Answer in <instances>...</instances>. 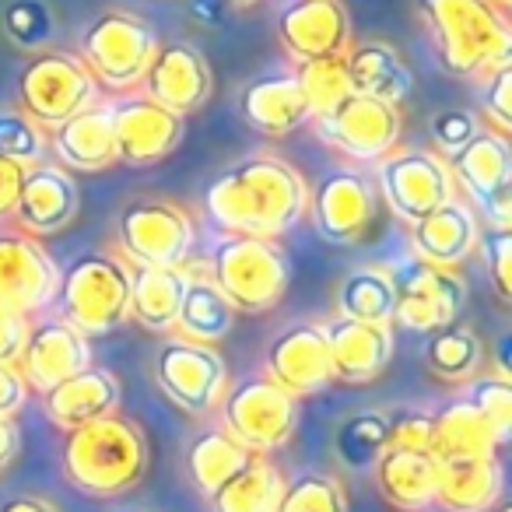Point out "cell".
<instances>
[{"instance_id": "cell-1", "label": "cell", "mask_w": 512, "mask_h": 512, "mask_svg": "<svg viewBox=\"0 0 512 512\" xmlns=\"http://www.w3.org/2000/svg\"><path fill=\"white\" fill-rule=\"evenodd\" d=\"M309 207V183L278 155H246L221 169L204 190V211L221 232L278 239Z\"/></svg>"}, {"instance_id": "cell-2", "label": "cell", "mask_w": 512, "mask_h": 512, "mask_svg": "<svg viewBox=\"0 0 512 512\" xmlns=\"http://www.w3.org/2000/svg\"><path fill=\"white\" fill-rule=\"evenodd\" d=\"M442 71L484 81L512 64L509 15L491 0H414Z\"/></svg>"}, {"instance_id": "cell-3", "label": "cell", "mask_w": 512, "mask_h": 512, "mask_svg": "<svg viewBox=\"0 0 512 512\" xmlns=\"http://www.w3.org/2000/svg\"><path fill=\"white\" fill-rule=\"evenodd\" d=\"M64 474L78 491L95 498H113L141 484L148 474V439L123 414H106L99 421H88L71 428L64 439Z\"/></svg>"}, {"instance_id": "cell-4", "label": "cell", "mask_w": 512, "mask_h": 512, "mask_svg": "<svg viewBox=\"0 0 512 512\" xmlns=\"http://www.w3.org/2000/svg\"><path fill=\"white\" fill-rule=\"evenodd\" d=\"M50 309L88 341L109 337L130 320V264L106 249L74 256L60 271Z\"/></svg>"}, {"instance_id": "cell-5", "label": "cell", "mask_w": 512, "mask_h": 512, "mask_svg": "<svg viewBox=\"0 0 512 512\" xmlns=\"http://www.w3.org/2000/svg\"><path fill=\"white\" fill-rule=\"evenodd\" d=\"M207 278L235 313H271L285 299L292 264L278 239L225 232L207 256Z\"/></svg>"}, {"instance_id": "cell-6", "label": "cell", "mask_w": 512, "mask_h": 512, "mask_svg": "<svg viewBox=\"0 0 512 512\" xmlns=\"http://www.w3.org/2000/svg\"><path fill=\"white\" fill-rule=\"evenodd\" d=\"M155 50L158 39L144 18L130 15V11H102L85 25L74 57L81 60V67L92 74L99 88L127 95L141 88Z\"/></svg>"}, {"instance_id": "cell-7", "label": "cell", "mask_w": 512, "mask_h": 512, "mask_svg": "<svg viewBox=\"0 0 512 512\" xmlns=\"http://www.w3.org/2000/svg\"><path fill=\"white\" fill-rule=\"evenodd\" d=\"M99 99V85L74 53L39 50L18 74V109L36 127L53 130Z\"/></svg>"}, {"instance_id": "cell-8", "label": "cell", "mask_w": 512, "mask_h": 512, "mask_svg": "<svg viewBox=\"0 0 512 512\" xmlns=\"http://www.w3.org/2000/svg\"><path fill=\"white\" fill-rule=\"evenodd\" d=\"M221 428L249 453L264 456L281 449L295 435L299 404L267 376L239 379L232 390L221 393Z\"/></svg>"}, {"instance_id": "cell-9", "label": "cell", "mask_w": 512, "mask_h": 512, "mask_svg": "<svg viewBox=\"0 0 512 512\" xmlns=\"http://www.w3.org/2000/svg\"><path fill=\"white\" fill-rule=\"evenodd\" d=\"M116 235L130 267H186L197 242L190 214L162 197L130 200L120 211Z\"/></svg>"}, {"instance_id": "cell-10", "label": "cell", "mask_w": 512, "mask_h": 512, "mask_svg": "<svg viewBox=\"0 0 512 512\" xmlns=\"http://www.w3.org/2000/svg\"><path fill=\"white\" fill-rule=\"evenodd\" d=\"M393 281V330L404 334H435L460 316L467 285L456 271L421 264L404 256L390 267Z\"/></svg>"}, {"instance_id": "cell-11", "label": "cell", "mask_w": 512, "mask_h": 512, "mask_svg": "<svg viewBox=\"0 0 512 512\" xmlns=\"http://www.w3.org/2000/svg\"><path fill=\"white\" fill-rule=\"evenodd\" d=\"M376 193L386 200L393 218L407 228L442 207L456 193L446 158L421 148H397L376 162Z\"/></svg>"}, {"instance_id": "cell-12", "label": "cell", "mask_w": 512, "mask_h": 512, "mask_svg": "<svg viewBox=\"0 0 512 512\" xmlns=\"http://www.w3.org/2000/svg\"><path fill=\"white\" fill-rule=\"evenodd\" d=\"M313 123H316V137L355 165H376L379 158L397 151L400 134H404L400 106H390V102H379L355 92L344 102H337L330 113L316 116Z\"/></svg>"}, {"instance_id": "cell-13", "label": "cell", "mask_w": 512, "mask_h": 512, "mask_svg": "<svg viewBox=\"0 0 512 512\" xmlns=\"http://www.w3.org/2000/svg\"><path fill=\"white\" fill-rule=\"evenodd\" d=\"M155 383L186 414H207L228 390V369L214 344H197L176 334L158 348Z\"/></svg>"}, {"instance_id": "cell-14", "label": "cell", "mask_w": 512, "mask_h": 512, "mask_svg": "<svg viewBox=\"0 0 512 512\" xmlns=\"http://www.w3.org/2000/svg\"><path fill=\"white\" fill-rule=\"evenodd\" d=\"M309 214L316 232L334 246H351L365 239L379 211V193L372 179L355 165H337L323 172L316 190H309Z\"/></svg>"}, {"instance_id": "cell-15", "label": "cell", "mask_w": 512, "mask_h": 512, "mask_svg": "<svg viewBox=\"0 0 512 512\" xmlns=\"http://www.w3.org/2000/svg\"><path fill=\"white\" fill-rule=\"evenodd\" d=\"M113 109L116 162L130 169H148L169 158L183 141V116L169 113L141 92H127L109 99Z\"/></svg>"}, {"instance_id": "cell-16", "label": "cell", "mask_w": 512, "mask_h": 512, "mask_svg": "<svg viewBox=\"0 0 512 512\" xmlns=\"http://www.w3.org/2000/svg\"><path fill=\"white\" fill-rule=\"evenodd\" d=\"M60 267L43 242L18 228H0V306L22 316H39L57 295Z\"/></svg>"}, {"instance_id": "cell-17", "label": "cell", "mask_w": 512, "mask_h": 512, "mask_svg": "<svg viewBox=\"0 0 512 512\" xmlns=\"http://www.w3.org/2000/svg\"><path fill=\"white\" fill-rule=\"evenodd\" d=\"M278 43L295 64L341 57L351 46V18L344 0H288L278 11Z\"/></svg>"}, {"instance_id": "cell-18", "label": "cell", "mask_w": 512, "mask_h": 512, "mask_svg": "<svg viewBox=\"0 0 512 512\" xmlns=\"http://www.w3.org/2000/svg\"><path fill=\"white\" fill-rule=\"evenodd\" d=\"M141 95L176 116H190L211 99V64L186 39L162 43L141 81Z\"/></svg>"}, {"instance_id": "cell-19", "label": "cell", "mask_w": 512, "mask_h": 512, "mask_svg": "<svg viewBox=\"0 0 512 512\" xmlns=\"http://www.w3.org/2000/svg\"><path fill=\"white\" fill-rule=\"evenodd\" d=\"M92 365V341L64 323L60 316H32L29 334H25L18 372L29 383V390L46 393L60 379Z\"/></svg>"}, {"instance_id": "cell-20", "label": "cell", "mask_w": 512, "mask_h": 512, "mask_svg": "<svg viewBox=\"0 0 512 512\" xmlns=\"http://www.w3.org/2000/svg\"><path fill=\"white\" fill-rule=\"evenodd\" d=\"M264 376L278 383L295 400L306 393H320L334 383V369H330V351L327 337H323L320 323H292L285 327L264 355Z\"/></svg>"}, {"instance_id": "cell-21", "label": "cell", "mask_w": 512, "mask_h": 512, "mask_svg": "<svg viewBox=\"0 0 512 512\" xmlns=\"http://www.w3.org/2000/svg\"><path fill=\"white\" fill-rule=\"evenodd\" d=\"M78 207L81 193L71 172L57 162H39L25 169L11 221H18V232L43 239V235H53L71 225L78 218Z\"/></svg>"}, {"instance_id": "cell-22", "label": "cell", "mask_w": 512, "mask_h": 512, "mask_svg": "<svg viewBox=\"0 0 512 512\" xmlns=\"http://www.w3.org/2000/svg\"><path fill=\"white\" fill-rule=\"evenodd\" d=\"M477 239H481V218L460 193H453L428 218L411 225V256L421 264L456 271L477 253Z\"/></svg>"}, {"instance_id": "cell-23", "label": "cell", "mask_w": 512, "mask_h": 512, "mask_svg": "<svg viewBox=\"0 0 512 512\" xmlns=\"http://www.w3.org/2000/svg\"><path fill=\"white\" fill-rule=\"evenodd\" d=\"M323 337H327L330 351V369L334 379L344 383H372L376 376H383V369L393 358V327L386 323H365V320H348V316H334V320L320 323Z\"/></svg>"}, {"instance_id": "cell-24", "label": "cell", "mask_w": 512, "mask_h": 512, "mask_svg": "<svg viewBox=\"0 0 512 512\" xmlns=\"http://www.w3.org/2000/svg\"><path fill=\"white\" fill-rule=\"evenodd\" d=\"M239 113L256 134L264 137H288L313 120L299 78H295V67L249 78L239 92Z\"/></svg>"}, {"instance_id": "cell-25", "label": "cell", "mask_w": 512, "mask_h": 512, "mask_svg": "<svg viewBox=\"0 0 512 512\" xmlns=\"http://www.w3.org/2000/svg\"><path fill=\"white\" fill-rule=\"evenodd\" d=\"M46 144H50L57 165L67 172H102L116 165V141H113V109L109 102L95 99L71 120L60 127L46 130Z\"/></svg>"}, {"instance_id": "cell-26", "label": "cell", "mask_w": 512, "mask_h": 512, "mask_svg": "<svg viewBox=\"0 0 512 512\" xmlns=\"http://www.w3.org/2000/svg\"><path fill=\"white\" fill-rule=\"evenodd\" d=\"M449 176H453L460 197L474 211H481L491 197L512 190V148L509 137L481 127L477 137L453 158H446Z\"/></svg>"}, {"instance_id": "cell-27", "label": "cell", "mask_w": 512, "mask_h": 512, "mask_svg": "<svg viewBox=\"0 0 512 512\" xmlns=\"http://www.w3.org/2000/svg\"><path fill=\"white\" fill-rule=\"evenodd\" d=\"M120 400H123L120 379L95 362L88 369L74 372V376L60 379L57 386H50L43 393V407L50 414V421L67 428V432L88 425V421L106 418V414H116L120 411Z\"/></svg>"}, {"instance_id": "cell-28", "label": "cell", "mask_w": 512, "mask_h": 512, "mask_svg": "<svg viewBox=\"0 0 512 512\" xmlns=\"http://www.w3.org/2000/svg\"><path fill=\"white\" fill-rule=\"evenodd\" d=\"M435 502L449 512H488L502 495V467L495 456H435Z\"/></svg>"}, {"instance_id": "cell-29", "label": "cell", "mask_w": 512, "mask_h": 512, "mask_svg": "<svg viewBox=\"0 0 512 512\" xmlns=\"http://www.w3.org/2000/svg\"><path fill=\"white\" fill-rule=\"evenodd\" d=\"M376 488L393 509L400 512H425L435 505V477H439V460L435 453H418V449H393L386 446L383 456L372 467Z\"/></svg>"}, {"instance_id": "cell-30", "label": "cell", "mask_w": 512, "mask_h": 512, "mask_svg": "<svg viewBox=\"0 0 512 512\" xmlns=\"http://www.w3.org/2000/svg\"><path fill=\"white\" fill-rule=\"evenodd\" d=\"M344 64H348V81L355 95H369V99L400 106L414 88V74L407 60L383 39L351 43L344 50Z\"/></svg>"}, {"instance_id": "cell-31", "label": "cell", "mask_w": 512, "mask_h": 512, "mask_svg": "<svg viewBox=\"0 0 512 512\" xmlns=\"http://www.w3.org/2000/svg\"><path fill=\"white\" fill-rule=\"evenodd\" d=\"M186 285V267H130V316L151 334H172Z\"/></svg>"}, {"instance_id": "cell-32", "label": "cell", "mask_w": 512, "mask_h": 512, "mask_svg": "<svg viewBox=\"0 0 512 512\" xmlns=\"http://www.w3.org/2000/svg\"><path fill=\"white\" fill-rule=\"evenodd\" d=\"M435 421V456H495L498 453V435L488 425L481 411L470 404L467 397L449 400L442 411L432 414Z\"/></svg>"}, {"instance_id": "cell-33", "label": "cell", "mask_w": 512, "mask_h": 512, "mask_svg": "<svg viewBox=\"0 0 512 512\" xmlns=\"http://www.w3.org/2000/svg\"><path fill=\"white\" fill-rule=\"evenodd\" d=\"M285 477L264 456H249V463L232 474L218 491H211V512H278Z\"/></svg>"}, {"instance_id": "cell-34", "label": "cell", "mask_w": 512, "mask_h": 512, "mask_svg": "<svg viewBox=\"0 0 512 512\" xmlns=\"http://www.w3.org/2000/svg\"><path fill=\"white\" fill-rule=\"evenodd\" d=\"M235 323V309L228 306L225 295L214 288L211 278H193L186 285L183 306H179L176 316V330L179 337L197 344H218L225 334H232Z\"/></svg>"}, {"instance_id": "cell-35", "label": "cell", "mask_w": 512, "mask_h": 512, "mask_svg": "<svg viewBox=\"0 0 512 512\" xmlns=\"http://www.w3.org/2000/svg\"><path fill=\"white\" fill-rule=\"evenodd\" d=\"M249 456H256V453L242 449L225 428H207V432H200L197 439L190 442V449H186V470H190V481L197 484V491L211 495L228 477L246 467Z\"/></svg>"}, {"instance_id": "cell-36", "label": "cell", "mask_w": 512, "mask_h": 512, "mask_svg": "<svg viewBox=\"0 0 512 512\" xmlns=\"http://www.w3.org/2000/svg\"><path fill=\"white\" fill-rule=\"evenodd\" d=\"M337 316L393 327V281L383 267H355L337 288Z\"/></svg>"}, {"instance_id": "cell-37", "label": "cell", "mask_w": 512, "mask_h": 512, "mask_svg": "<svg viewBox=\"0 0 512 512\" xmlns=\"http://www.w3.org/2000/svg\"><path fill=\"white\" fill-rule=\"evenodd\" d=\"M481 362H484L481 337L470 327H463V323H449V327L435 330L428 337L425 365L428 372H435L446 383H467V379H474L481 372Z\"/></svg>"}, {"instance_id": "cell-38", "label": "cell", "mask_w": 512, "mask_h": 512, "mask_svg": "<svg viewBox=\"0 0 512 512\" xmlns=\"http://www.w3.org/2000/svg\"><path fill=\"white\" fill-rule=\"evenodd\" d=\"M386 446H390V428H386L383 411H358L344 418L334 432V453L351 474H365L376 467Z\"/></svg>"}, {"instance_id": "cell-39", "label": "cell", "mask_w": 512, "mask_h": 512, "mask_svg": "<svg viewBox=\"0 0 512 512\" xmlns=\"http://www.w3.org/2000/svg\"><path fill=\"white\" fill-rule=\"evenodd\" d=\"M295 78L299 88L306 95L309 116H323L344 102L351 95V81H348V64L341 57H327V60H309V64H295Z\"/></svg>"}, {"instance_id": "cell-40", "label": "cell", "mask_w": 512, "mask_h": 512, "mask_svg": "<svg viewBox=\"0 0 512 512\" xmlns=\"http://www.w3.org/2000/svg\"><path fill=\"white\" fill-rule=\"evenodd\" d=\"M0 25H4L8 43L25 53L50 50V39L57 32V18L46 0H11L0 15Z\"/></svg>"}, {"instance_id": "cell-41", "label": "cell", "mask_w": 512, "mask_h": 512, "mask_svg": "<svg viewBox=\"0 0 512 512\" xmlns=\"http://www.w3.org/2000/svg\"><path fill=\"white\" fill-rule=\"evenodd\" d=\"M278 512H348V495L334 474L306 470L285 484Z\"/></svg>"}, {"instance_id": "cell-42", "label": "cell", "mask_w": 512, "mask_h": 512, "mask_svg": "<svg viewBox=\"0 0 512 512\" xmlns=\"http://www.w3.org/2000/svg\"><path fill=\"white\" fill-rule=\"evenodd\" d=\"M463 397L477 407V411L488 418V425L495 428L498 442H509L512 435V383L505 372H477L474 379H467V390Z\"/></svg>"}, {"instance_id": "cell-43", "label": "cell", "mask_w": 512, "mask_h": 512, "mask_svg": "<svg viewBox=\"0 0 512 512\" xmlns=\"http://www.w3.org/2000/svg\"><path fill=\"white\" fill-rule=\"evenodd\" d=\"M46 130L36 127L22 109H0V155L18 165H39L46 162Z\"/></svg>"}, {"instance_id": "cell-44", "label": "cell", "mask_w": 512, "mask_h": 512, "mask_svg": "<svg viewBox=\"0 0 512 512\" xmlns=\"http://www.w3.org/2000/svg\"><path fill=\"white\" fill-rule=\"evenodd\" d=\"M481 116L470 113V109H439L428 123L432 130V144H435V155L439 158H453L456 151H463L470 141L477 137L481 130Z\"/></svg>"}, {"instance_id": "cell-45", "label": "cell", "mask_w": 512, "mask_h": 512, "mask_svg": "<svg viewBox=\"0 0 512 512\" xmlns=\"http://www.w3.org/2000/svg\"><path fill=\"white\" fill-rule=\"evenodd\" d=\"M386 428H390V446L393 449H418V453H432L435 446V421L421 407H400V411L386 414Z\"/></svg>"}, {"instance_id": "cell-46", "label": "cell", "mask_w": 512, "mask_h": 512, "mask_svg": "<svg viewBox=\"0 0 512 512\" xmlns=\"http://www.w3.org/2000/svg\"><path fill=\"white\" fill-rule=\"evenodd\" d=\"M477 249L484 253V267H488L491 288L502 302H512V232H495V228H481Z\"/></svg>"}, {"instance_id": "cell-47", "label": "cell", "mask_w": 512, "mask_h": 512, "mask_svg": "<svg viewBox=\"0 0 512 512\" xmlns=\"http://www.w3.org/2000/svg\"><path fill=\"white\" fill-rule=\"evenodd\" d=\"M481 109H484V127L509 137V130H512V64L498 67V71H491L488 78H484Z\"/></svg>"}, {"instance_id": "cell-48", "label": "cell", "mask_w": 512, "mask_h": 512, "mask_svg": "<svg viewBox=\"0 0 512 512\" xmlns=\"http://www.w3.org/2000/svg\"><path fill=\"white\" fill-rule=\"evenodd\" d=\"M25 334H29V316L0 306V365H18Z\"/></svg>"}, {"instance_id": "cell-49", "label": "cell", "mask_w": 512, "mask_h": 512, "mask_svg": "<svg viewBox=\"0 0 512 512\" xmlns=\"http://www.w3.org/2000/svg\"><path fill=\"white\" fill-rule=\"evenodd\" d=\"M29 397V383L22 379L18 365H0V418H15Z\"/></svg>"}, {"instance_id": "cell-50", "label": "cell", "mask_w": 512, "mask_h": 512, "mask_svg": "<svg viewBox=\"0 0 512 512\" xmlns=\"http://www.w3.org/2000/svg\"><path fill=\"white\" fill-rule=\"evenodd\" d=\"M22 176H25V165L0 155V221H11V214H15Z\"/></svg>"}, {"instance_id": "cell-51", "label": "cell", "mask_w": 512, "mask_h": 512, "mask_svg": "<svg viewBox=\"0 0 512 512\" xmlns=\"http://www.w3.org/2000/svg\"><path fill=\"white\" fill-rule=\"evenodd\" d=\"M18 449H22V432H18L15 418H0V474L15 463Z\"/></svg>"}, {"instance_id": "cell-52", "label": "cell", "mask_w": 512, "mask_h": 512, "mask_svg": "<svg viewBox=\"0 0 512 512\" xmlns=\"http://www.w3.org/2000/svg\"><path fill=\"white\" fill-rule=\"evenodd\" d=\"M0 512H57L46 498H36V495H15L8 502L0 505Z\"/></svg>"}, {"instance_id": "cell-53", "label": "cell", "mask_w": 512, "mask_h": 512, "mask_svg": "<svg viewBox=\"0 0 512 512\" xmlns=\"http://www.w3.org/2000/svg\"><path fill=\"white\" fill-rule=\"evenodd\" d=\"M249 4H260V0H225V8H249Z\"/></svg>"}, {"instance_id": "cell-54", "label": "cell", "mask_w": 512, "mask_h": 512, "mask_svg": "<svg viewBox=\"0 0 512 512\" xmlns=\"http://www.w3.org/2000/svg\"><path fill=\"white\" fill-rule=\"evenodd\" d=\"M488 512H512V505H509V502H495Z\"/></svg>"}, {"instance_id": "cell-55", "label": "cell", "mask_w": 512, "mask_h": 512, "mask_svg": "<svg viewBox=\"0 0 512 512\" xmlns=\"http://www.w3.org/2000/svg\"><path fill=\"white\" fill-rule=\"evenodd\" d=\"M491 4H498V8L505 11V8H509V4H512V0H491Z\"/></svg>"}]
</instances>
